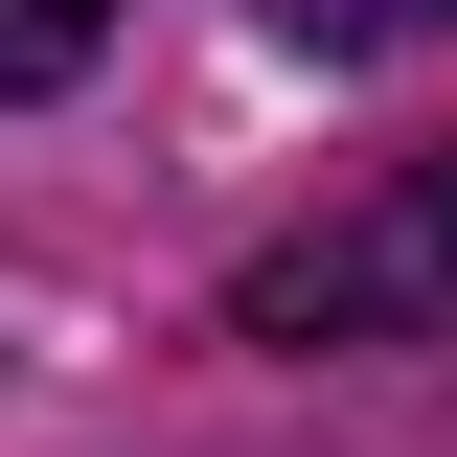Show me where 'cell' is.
I'll list each match as a JSON object with an SVG mask.
<instances>
[{"instance_id":"obj_1","label":"cell","mask_w":457,"mask_h":457,"mask_svg":"<svg viewBox=\"0 0 457 457\" xmlns=\"http://www.w3.org/2000/svg\"><path fill=\"white\" fill-rule=\"evenodd\" d=\"M228 320L252 343H457V137L435 161H389L366 206H320V228H275L252 275H228Z\"/></svg>"},{"instance_id":"obj_2","label":"cell","mask_w":457,"mask_h":457,"mask_svg":"<svg viewBox=\"0 0 457 457\" xmlns=\"http://www.w3.org/2000/svg\"><path fill=\"white\" fill-rule=\"evenodd\" d=\"M275 46H320V69H411V46H457V0H275Z\"/></svg>"},{"instance_id":"obj_3","label":"cell","mask_w":457,"mask_h":457,"mask_svg":"<svg viewBox=\"0 0 457 457\" xmlns=\"http://www.w3.org/2000/svg\"><path fill=\"white\" fill-rule=\"evenodd\" d=\"M92 46H114V0H0V114H23V92H69Z\"/></svg>"}]
</instances>
